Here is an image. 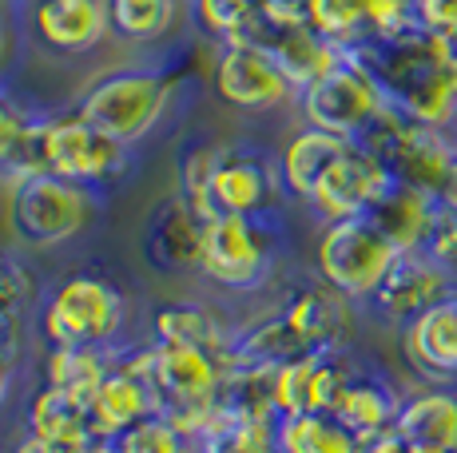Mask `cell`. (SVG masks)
<instances>
[{
  "mask_svg": "<svg viewBox=\"0 0 457 453\" xmlns=\"http://www.w3.org/2000/svg\"><path fill=\"white\" fill-rule=\"evenodd\" d=\"M112 446H116V453H191V438L171 417L155 414L147 422L131 425L120 438H112Z\"/></svg>",
  "mask_w": 457,
  "mask_h": 453,
  "instance_id": "31",
  "label": "cell"
},
{
  "mask_svg": "<svg viewBox=\"0 0 457 453\" xmlns=\"http://www.w3.org/2000/svg\"><path fill=\"white\" fill-rule=\"evenodd\" d=\"M29 302H32V275L12 255L0 251V338H8L12 322L21 318V310Z\"/></svg>",
  "mask_w": 457,
  "mask_h": 453,
  "instance_id": "33",
  "label": "cell"
},
{
  "mask_svg": "<svg viewBox=\"0 0 457 453\" xmlns=\"http://www.w3.org/2000/svg\"><path fill=\"white\" fill-rule=\"evenodd\" d=\"M450 294H457V278L437 259H429L426 251H402L366 307L390 326H406L410 318L437 307Z\"/></svg>",
  "mask_w": 457,
  "mask_h": 453,
  "instance_id": "15",
  "label": "cell"
},
{
  "mask_svg": "<svg viewBox=\"0 0 457 453\" xmlns=\"http://www.w3.org/2000/svg\"><path fill=\"white\" fill-rule=\"evenodd\" d=\"M295 108L306 128H322V132H334L342 139H362L386 111V95L370 76V68L354 52H346L319 80L298 88Z\"/></svg>",
  "mask_w": 457,
  "mask_h": 453,
  "instance_id": "8",
  "label": "cell"
},
{
  "mask_svg": "<svg viewBox=\"0 0 457 453\" xmlns=\"http://www.w3.org/2000/svg\"><path fill=\"white\" fill-rule=\"evenodd\" d=\"M453 48H457V40H453Z\"/></svg>",
  "mask_w": 457,
  "mask_h": 453,
  "instance_id": "41",
  "label": "cell"
},
{
  "mask_svg": "<svg viewBox=\"0 0 457 453\" xmlns=\"http://www.w3.org/2000/svg\"><path fill=\"white\" fill-rule=\"evenodd\" d=\"M100 191L68 183L52 171H24L8 176L4 187V226L21 247L52 251L80 239L96 223Z\"/></svg>",
  "mask_w": 457,
  "mask_h": 453,
  "instance_id": "3",
  "label": "cell"
},
{
  "mask_svg": "<svg viewBox=\"0 0 457 453\" xmlns=\"http://www.w3.org/2000/svg\"><path fill=\"white\" fill-rule=\"evenodd\" d=\"M453 132H457V128H453Z\"/></svg>",
  "mask_w": 457,
  "mask_h": 453,
  "instance_id": "42",
  "label": "cell"
},
{
  "mask_svg": "<svg viewBox=\"0 0 457 453\" xmlns=\"http://www.w3.org/2000/svg\"><path fill=\"white\" fill-rule=\"evenodd\" d=\"M29 433L60 449H80L87 441L100 438L92 422V406L56 386L37 390V398L29 406Z\"/></svg>",
  "mask_w": 457,
  "mask_h": 453,
  "instance_id": "21",
  "label": "cell"
},
{
  "mask_svg": "<svg viewBox=\"0 0 457 453\" xmlns=\"http://www.w3.org/2000/svg\"><path fill=\"white\" fill-rule=\"evenodd\" d=\"M398 409H402V394L382 378V374H366L354 370L350 386L342 390L334 417L354 433L358 441L378 438V433H390L398 425Z\"/></svg>",
  "mask_w": 457,
  "mask_h": 453,
  "instance_id": "19",
  "label": "cell"
},
{
  "mask_svg": "<svg viewBox=\"0 0 457 453\" xmlns=\"http://www.w3.org/2000/svg\"><path fill=\"white\" fill-rule=\"evenodd\" d=\"M394 430L410 446L457 453V386L453 382H421L418 390L402 394Z\"/></svg>",
  "mask_w": 457,
  "mask_h": 453,
  "instance_id": "18",
  "label": "cell"
},
{
  "mask_svg": "<svg viewBox=\"0 0 457 453\" xmlns=\"http://www.w3.org/2000/svg\"><path fill=\"white\" fill-rule=\"evenodd\" d=\"M398 338L406 366L421 382H453L457 386V294L398 326Z\"/></svg>",
  "mask_w": 457,
  "mask_h": 453,
  "instance_id": "17",
  "label": "cell"
},
{
  "mask_svg": "<svg viewBox=\"0 0 457 453\" xmlns=\"http://www.w3.org/2000/svg\"><path fill=\"white\" fill-rule=\"evenodd\" d=\"M187 21L195 24L207 45H235L247 37L251 12L231 0H187Z\"/></svg>",
  "mask_w": 457,
  "mask_h": 453,
  "instance_id": "30",
  "label": "cell"
},
{
  "mask_svg": "<svg viewBox=\"0 0 457 453\" xmlns=\"http://www.w3.org/2000/svg\"><path fill=\"white\" fill-rule=\"evenodd\" d=\"M12 378H16V350L8 338H0V406H4L8 390H12Z\"/></svg>",
  "mask_w": 457,
  "mask_h": 453,
  "instance_id": "37",
  "label": "cell"
},
{
  "mask_svg": "<svg viewBox=\"0 0 457 453\" xmlns=\"http://www.w3.org/2000/svg\"><path fill=\"white\" fill-rule=\"evenodd\" d=\"M199 453H278L275 422H243L227 414L223 402L215 406L207 430L195 438Z\"/></svg>",
  "mask_w": 457,
  "mask_h": 453,
  "instance_id": "29",
  "label": "cell"
},
{
  "mask_svg": "<svg viewBox=\"0 0 457 453\" xmlns=\"http://www.w3.org/2000/svg\"><path fill=\"white\" fill-rule=\"evenodd\" d=\"M287 191L278 176V155L254 144H219V160L207 187L211 215H275Z\"/></svg>",
  "mask_w": 457,
  "mask_h": 453,
  "instance_id": "9",
  "label": "cell"
},
{
  "mask_svg": "<svg viewBox=\"0 0 457 453\" xmlns=\"http://www.w3.org/2000/svg\"><path fill=\"white\" fill-rule=\"evenodd\" d=\"M437 199H442L445 207H453V211H457V160H453L450 176H445V183H442V191H437Z\"/></svg>",
  "mask_w": 457,
  "mask_h": 453,
  "instance_id": "38",
  "label": "cell"
},
{
  "mask_svg": "<svg viewBox=\"0 0 457 453\" xmlns=\"http://www.w3.org/2000/svg\"><path fill=\"white\" fill-rule=\"evenodd\" d=\"M350 139L334 136V132H322V128H298V132L283 144L278 152V176H283V191L287 199L295 203H306L311 191L319 187V179L327 176V168L342 155Z\"/></svg>",
  "mask_w": 457,
  "mask_h": 453,
  "instance_id": "20",
  "label": "cell"
},
{
  "mask_svg": "<svg viewBox=\"0 0 457 453\" xmlns=\"http://www.w3.org/2000/svg\"><path fill=\"white\" fill-rule=\"evenodd\" d=\"M283 255L275 215H211L204 226L199 275L219 291L247 294L270 283Z\"/></svg>",
  "mask_w": 457,
  "mask_h": 453,
  "instance_id": "6",
  "label": "cell"
},
{
  "mask_svg": "<svg viewBox=\"0 0 457 453\" xmlns=\"http://www.w3.org/2000/svg\"><path fill=\"white\" fill-rule=\"evenodd\" d=\"M152 330L163 342L204 346V350L231 362L235 334H231V326L219 318V310L207 307V302H167V307H160V315H155Z\"/></svg>",
  "mask_w": 457,
  "mask_h": 453,
  "instance_id": "24",
  "label": "cell"
},
{
  "mask_svg": "<svg viewBox=\"0 0 457 453\" xmlns=\"http://www.w3.org/2000/svg\"><path fill=\"white\" fill-rule=\"evenodd\" d=\"M219 160V144H191L187 152H179V195L187 203H195L207 215V187H211V171Z\"/></svg>",
  "mask_w": 457,
  "mask_h": 453,
  "instance_id": "32",
  "label": "cell"
},
{
  "mask_svg": "<svg viewBox=\"0 0 457 453\" xmlns=\"http://www.w3.org/2000/svg\"><path fill=\"white\" fill-rule=\"evenodd\" d=\"M179 92L183 80L167 64H128L100 72L72 108L124 147H136L163 124Z\"/></svg>",
  "mask_w": 457,
  "mask_h": 453,
  "instance_id": "2",
  "label": "cell"
},
{
  "mask_svg": "<svg viewBox=\"0 0 457 453\" xmlns=\"http://www.w3.org/2000/svg\"><path fill=\"white\" fill-rule=\"evenodd\" d=\"M306 21L342 52H358L374 40L370 0H306Z\"/></svg>",
  "mask_w": 457,
  "mask_h": 453,
  "instance_id": "27",
  "label": "cell"
},
{
  "mask_svg": "<svg viewBox=\"0 0 457 453\" xmlns=\"http://www.w3.org/2000/svg\"><path fill=\"white\" fill-rule=\"evenodd\" d=\"M204 226L207 215L195 203L175 191L163 203L152 207L139 231V251L144 263L160 275H191L199 271V255H204Z\"/></svg>",
  "mask_w": 457,
  "mask_h": 453,
  "instance_id": "16",
  "label": "cell"
},
{
  "mask_svg": "<svg viewBox=\"0 0 457 453\" xmlns=\"http://www.w3.org/2000/svg\"><path fill=\"white\" fill-rule=\"evenodd\" d=\"M155 414H163V398L152 378V342H144L112 362V374L92 398V422L100 438H120Z\"/></svg>",
  "mask_w": 457,
  "mask_h": 453,
  "instance_id": "11",
  "label": "cell"
},
{
  "mask_svg": "<svg viewBox=\"0 0 457 453\" xmlns=\"http://www.w3.org/2000/svg\"><path fill=\"white\" fill-rule=\"evenodd\" d=\"M426 251L429 259H437V263L445 267L453 278H457V211L453 207H437V219H434V231H429L426 239Z\"/></svg>",
  "mask_w": 457,
  "mask_h": 453,
  "instance_id": "34",
  "label": "cell"
},
{
  "mask_svg": "<svg viewBox=\"0 0 457 453\" xmlns=\"http://www.w3.org/2000/svg\"><path fill=\"white\" fill-rule=\"evenodd\" d=\"M418 24L457 40V0H418Z\"/></svg>",
  "mask_w": 457,
  "mask_h": 453,
  "instance_id": "35",
  "label": "cell"
},
{
  "mask_svg": "<svg viewBox=\"0 0 457 453\" xmlns=\"http://www.w3.org/2000/svg\"><path fill=\"white\" fill-rule=\"evenodd\" d=\"M131 147L84 119L80 111H56L40 116L37 144H32V171H52V176L80 183L87 191H108L128 176Z\"/></svg>",
  "mask_w": 457,
  "mask_h": 453,
  "instance_id": "5",
  "label": "cell"
},
{
  "mask_svg": "<svg viewBox=\"0 0 457 453\" xmlns=\"http://www.w3.org/2000/svg\"><path fill=\"white\" fill-rule=\"evenodd\" d=\"M231 4H239V8H247V12H251V8H259L262 0H231Z\"/></svg>",
  "mask_w": 457,
  "mask_h": 453,
  "instance_id": "39",
  "label": "cell"
},
{
  "mask_svg": "<svg viewBox=\"0 0 457 453\" xmlns=\"http://www.w3.org/2000/svg\"><path fill=\"white\" fill-rule=\"evenodd\" d=\"M128 326V294L96 271H72L40 299V334L52 346L112 350Z\"/></svg>",
  "mask_w": 457,
  "mask_h": 453,
  "instance_id": "4",
  "label": "cell"
},
{
  "mask_svg": "<svg viewBox=\"0 0 457 453\" xmlns=\"http://www.w3.org/2000/svg\"><path fill=\"white\" fill-rule=\"evenodd\" d=\"M112 362H116L112 350H100V346H52L48 362H44V386L68 390L92 406L96 390L112 374Z\"/></svg>",
  "mask_w": 457,
  "mask_h": 453,
  "instance_id": "25",
  "label": "cell"
},
{
  "mask_svg": "<svg viewBox=\"0 0 457 453\" xmlns=\"http://www.w3.org/2000/svg\"><path fill=\"white\" fill-rule=\"evenodd\" d=\"M211 88L235 111H270L278 103H295V80L278 56L251 40H235V45H215L211 56Z\"/></svg>",
  "mask_w": 457,
  "mask_h": 453,
  "instance_id": "10",
  "label": "cell"
},
{
  "mask_svg": "<svg viewBox=\"0 0 457 453\" xmlns=\"http://www.w3.org/2000/svg\"><path fill=\"white\" fill-rule=\"evenodd\" d=\"M402 251L382 235L370 215L322 223L314 239V275L350 302H370Z\"/></svg>",
  "mask_w": 457,
  "mask_h": 453,
  "instance_id": "7",
  "label": "cell"
},
{
  "mask_svg": "<svg viewBox=\"0 0 457 453\" xmlns=\"http://www.w3.org/2000/svg\"><path fill=\"white\" fill-rule=\"evenodd\" d=\"M394 187V176L382 160L362 147L358 139H350L342 147V155L327 168V176L319 179V187L311 191L306 207L319 215V223L334 219H354V215H370L374 203Z\"/></svg>",
  "mask_w": 457,
  "mask_h": 453,
  "instance_id": "12",
  "label": "cell"
},
{
  "mask_svg": "<svg viewBox=\"0 0 457 453\" xmlns=\"http://www.w3.org/2000/svg\"><path fill=\"white\" fill-rule=\"evenodd\" d=\"M278 453H358L362 441L334 414H295L275 422Z\"/></svg>",
  "mask_w": 457,
  "mask_h": 453,
  "instance_id": "26",
  "label": "cell"
},
{
  "mask_svg": "<svg viewBox=\"0 0 457 453\" xmlns=\"http://www.w3.org/2000/svg\"><path fill=\"white\" fill-rule=\"evenodd\" d=\"M437 207H442V199L437 195L394 179V187L374 203L370 219L382 226V235L398 251H421L426 247V239H429V231H434Z\"/></svg>",
  "mask_w": 457,
  "mask_h": 453,
  "instance_id": "22",
  "label": "cell"
},
{
  "mask_svg": "<svg viewBox=\"0 0 457 453\" xmlns=\"http://www.w3.org/2000/svg\"><path fill=\"white\" fill-rule=\"evenodd\" d=\"M358 366L346 350H311L278 362L275 370V409L278 417L295 414H334L342 390L350 386Z\"/></svg>",
  "mask_w": 457,
  "mask_h": 453,
  "instance_id": "14",
  "label": "cell"
},
{
  "mask_svg": "<svg viewBox=\"0 0 457 453\" xmlns=\"http://www.w3.org/2000/svg\"><path fill=\"white\" fill-rule=\"evenodd\" d=\"M187 21V0H108L112 40L131 48L163 45Z\"/></svg>",
  "mask_w": 457,
  "mask_h": 453,
  "instance_id": "23",
  "label": "cell"
},
{
  "mask_svg": "<svg viewBox=\"0 0 457 453\" xmlns=\"http://www.w3.org/2000/svg\"><path fill=\"white\" fill-rule=\"evenodd\" d=\"M40 111H32L21 95H12L0 80V176L32 171V144H37Z\"/></svg>",
  "mask_w": 457,
  "mask_h": 453,
  "instance_id": "28",
  "label": "cell"
},
{
  "mask_svg": "<svg viewBox=\"0 0 457 453\" xmlns=\"http://www.w3.org/2000/svg\"><path fill=\"white\" fill-rule=\"evenodd\" d=\"M382 88L386 103L414 124L457 128V48L429 29H406L398 37L370 40L354 52Z\"/></svg>",
  "mask_w": 457,
  "mask_h": 453,
  "instance_id": "1",
  "label": "cell"
},
{
  "mask_svg": "<svg viewBox=\"0 0 457 453\" xmlns=\"http://www.w3.org/2000/svg\"><path fill=\"white\" fill-rule=\"evenodd\" d=\"M414 453H445V449H426V446H414Z\"/></svg>",
  "mask_w": 457,
  "mask_h": 453,
  "instance_id": "40",
  "label": "cell"
},
{
  "mask_svg": "<svg viewBox=\"0 0 457 453\" xmlns=\"http://www.w3.org/2000/svg\"><path fill=\"white\" fill-rule=\"evenodd\" d=\"M24 29L48 56H92L112 37L108 0H24Z\"/></svg>",
  "mask_w": 457,
  "mask_h": 453,
  "instance_id": "13",
  "label": "cell"
},
{
  "mask_svg": "<svg viewBox=\"0 0 457 453\" xmlns=\"http://www.w3.org/2000/svg\"><path fill=\"white\" fill-rule=\"evenodd\" d=\"M358 453H414V446L398 430H390V433H378V438H366Z\"/></svg>",
  "mask_w": 457,
  "mask_h": 453,
  "instance_id": "36",
  "label": "cell"
}]
</instances>
